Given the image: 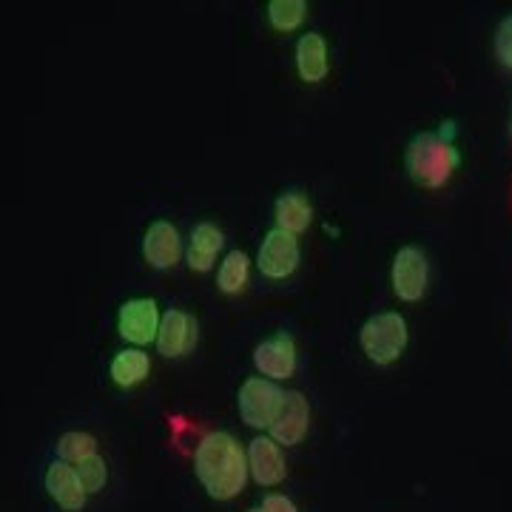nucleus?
<instances>
[{
    "instance_id": "nucleus-12",
    "label": "nucleus",
    "mask_w": 512,
    "mask_h": 512,
    "mask_svg": "<svg viewBox=\"0 0 512 512\" xmlns=\"http://www.w3.org/2000/svg\"><path fill=\"white\" fill-rule=\"evenodd\" d=\"M143 256L151 268L165 271V268H174L183 256V239L180 231L171 225V222L157 220L148 225L146 237H143Z\"/></svg>"
},
{
    "instance_id": "nucleus-18",
    "label": "nucleus",
    "mask_w": 512,
    "mask_h": 512,
    "mask_svg": "<svg viewBox=\"0 0 512 512\" xmlns=\"http://www.w3.org/2000/svg\"><path fill=\"white\" fill-rule=\"evenodd\" d=\"M308 15V3L305 0H271L268 3V20L279 32H293L302 26V20Z\"/></svg>"
},
{
    "instance_id": "nucleus-16",
    "label": "nucleus",
    "mask_w": 512,
    "mask_h": 512,
    "mask_svg": "<svg viewBox=\"0 0 512 512\" xmlns=\"http://www.w3.org/2000/svg\"><path fill=\"white\" fill-rule=\"evenodd\" d=\"M274 217L276 228H282V231H288V234H302L313 220V205L302 191L288 188V191H282V194L276 197Z\"/></svg>"
},
{
    "instance_id": "nucleus-15",
    "label": "nucleus",
    "mask_w": 512,
    "mask_h": 512,
    "mask_svg": "<svg viewBox=\"0 0 512 512\" xmlns=\"http://www.w3.org/2000/svg\"><path fill=\"white\" fill-rule=\"evenodd\" d=\"M296 69L305 83H319L328 74V43L319 32H308L296 43Z\"/></svg>"
},
{
    "instance_id": "nucleus-13",
    "label": "nucleus",
    "mask_w": 512,
    "mask_h": 512,
    "mask_svg": "<svg viewBox=\"0 0 512 512\" xmlns=\"http://www.w3.org/2000/svg\"><path fill=\"white\" fill-rule=\"evenodd\" d=\"M248 470H251V476L259 487H276L285 481V476H288L285 456L271 436H256L248 444Z\"/></svg>"
},
{
    "instance_id": "nucleus-1",
    "label": "nucleus",
    "mask_w": 512,
    "mask_h": 512,
    "mask_svg": "<svg viewBox=\"0 0 512 512\" xmlns=\"http://www.w3.org/2000/svg\"><path fill=\"white\" fill-rule=\"evenodd\" d=\"M194 473L205 487V493L217 501H231L245 490L248 481V453H242V447L231 433H208L197 444L194 453Z\"/></svg>"
},
{
    "instance_id": "nucleus-20",
    "label": "nucleus",
    "mask_w": 512,
    "mask_h": 512,
    "mask_svg": "<svg viewBox=\"0 0 512 512\" xmlns=\"http://www.w3.org/2000/svg\"><path fill=\"white\" fill-rule=\"evenodd\" d=\"M57 456H60V461L80 464L86 458L97 456V439L92 433H66L57 441Z\"/></svg>"
},
{
    "instance_id": "nucleus-8",
    "label": "nucleus",
    "mask_w": 512,
    "mask_h": 512,
    "mask_svg": "<svg viewBox=\"0 0 512 512\" xmlns=\"http://www.w3.org/2000/svg\"><path fill=\"white\" fill-rule=\"evenodd\" d=\"M308 427H311V404L305 399V393L288 390L285 399H282L279 413H276L274 424L268 427L271 430V439L276 444L293 447V444H299V441L305 439Z\"/></svg>"
},
{
    "instance_id": "nucleus-7",
    "label": "nucleus",
    "mask_w": 512,
    "mask_h": 512,
    "mask_svg": "<svg viewBox=\"0 0 512 512\" xmlns=\"http://www.w3.org/2000/svg\"><path fill=\"white\" fill-rule=\"evenodd\" d=\"M163 316L157 311L154 299H128L126 305L117 313V330L120 336L134 342V345H148L157 342Z\"/></svg>"
},
{
    "instance_id": "nucleus-22",
    "label": "nucleus",
    "mask_w": 512,
    "mask_h": 512,
    "mask_svg": "<svg viewBox=\"0 0 512 512\" xmlns=\"http://www.w3.org/2000/svg\"><path fill=\"white\" fill-rule=\"evenodd\" d=\"M493 46H495V57H498V63L504 66V69H512V15L498 23V29H495L493 37Z\"/></svg>"
},
{
    "instance_id": "nucleus-14",
    "label": "nucleus",
    "mask_w": 512,
    "mask_h": 512,
    "mask_svg": "<svg viewBox=\"0 0 512 512\" xmlns=\"http://www.w3.org/2000/svg\"><path fill=\"white\" fill-rule=\"evenodd\" d=\"M222 245H225V237H222V231L214 222H200V225H194L191 239H188V251H185V259H188L191 271H200V274L211 271Z\"/></svg>"
},
{
    "instance_id": "nucleus-3",
    "label": "nucleus",
    "mask_w": 512,
    "mask_h": 512,
    "mask_svg": "<svg viewBox=\"0 0 512 512\" xmlns=\"http://www.w3.org/2000/svg\"><path fill=\"white\" fill-rule=\"evenodd\" d=\"M407 339H410V330H407V319L399 311H384L370 316L362 333H359V342L365 356L373 365H393L402 359V353L407 350Z\"/></svg>"
},
{
    "instance_id": "nucleus-5",
    "label": "nucleus",
    "mask_w": 512,
    "mask_h": 512,
    "mask_svg": "<svg viewBox=\"0 0 512 512\" xmlns=\"http://www.w3.org/2000/svg\"><path fill=\"white\" fill-rule=\"evenodd\" d=\"M390 282L393 293L402 302H419L427 296L430 288V259L421 251L419 245H404L393 256L390 265Z\"/></svg>"
},
{
    "instance_id": "nucleus-25",
    "label": "nucleus",
    "mask_w": 512,
    "mask_h": 512,
    "mask_svg": "<svg viewBox=\"0 0 512 512\" xmlns=\"http://www.w3.org/2000/svg\"><path fill=\"white\" fill-rule=\"evenodd\" d=\"M510 137H512V114H510Z\"/></svg>"
},
{
    "instance_id": "nucleus-24",
    "label": "nucleus",
    "mask_w": 512,
    "mask_h": 512,
    "mask_svg": "<svg viewBox=\"0 0 512 512\" xmlns=\"http://www.w3.org/2000/svg\"><path fill=\"white\" fill-rule=\"evenodd\" d=\"M248 512H262V507H254V510H248Z\"/></svg>"
},
{
    "instance_id": "nucleus-17",
    "label": "nucleus",
    "mask_w": 512,
    "mask_h": 512,
    "mask_svg": "<svg viewBox=\"0 0 512 512\" xmlns=\"http://www.w3.org/2000/svg\"><path fill=\"white\" fill-rule=\"evenodd\" d=\"M148 370H151V362H148V353L137 348H126L120 350L114 359H111V379L117 387H134V384H140L148 376Z\"/></svg>"
},
{
    "instance_id": "nucleus-23",
    "label": "nucleus",
    "mask_w": 512,
    "mask_h": 512,
    "mask_svg": "<svg viewBox=\"0 0 512 512\" xmlns=\"http://www.w3.org/2000/svg\"><path fill=\"white\" fill-rule=\"evenodd\" d=\"M262 512H299V510H296V504H293L288 495L268 493L265 498H262Z\"/></svg>"
},
{
    "instance_id": "nucleus-2",
    "label": "nucleus",
    "mask_w": 512,
    "mask_h": 512,
    "mask_svg": "<svg viewBox=\"0 0 512 512\" xmlns=\"http://www.w3.org/2000/svg\"><path fill=\"white\" fill-rule=\"evenodd\" d=\"M456 123L447 120L439 131H419L404 148V168L410 180L421 188H444L461 165L456 148Z\"/></svg>"
},
{
    "instance_id": "nucleus-6",
    "label": "nucleus",
    "mask_w": 512,
    "mask_h": 512,
    "mask_svg": "<svg viewBox=\"0 0 512 512\" xmlns=\"http://www.w3.org/2000/svg\"><path fill=\"white\" fill-rule=\"evenodd\" d=\"M259 271L268 279H288L299 265V242L296 234H288L282 228L268 231V237L259 245V256H256Z\"/></svg>"
},
{
    "instance_id": "nucleus-4",
    "label": "nucleus",
    "mask_w": 512,
    "mask_h": 512,
    "mask_svg": "<svg viewBox=\"0 0 512 512\" xmlns=\"http://www.w3.org/2000/svg\"><path fill=\"white\" fill-rule=\"evenodd\" d=\"M282 399H285V390L274 382V379H259V376H251L245 379V384L239 387V416L248 427H271L282 407Z\"/></svg>"
},
{
    "instance_id": "nucleus-11",
    "label": "nucleus",
    "mask_w": 512,
    "mask_h": 512,
    "mask_svg": "<svg viewBox=\"0 0 512 512\" xmlns=\"http://www.w3.org/2000/svg\"><path fill=\"white\" fill-rule=\"evenodd\" d=\"M194 345H197V319L191 313L180 311V308H171L160 322L157 350L165 359H180Z\"/></svg>"
},
{
    "instance_id": "nucleus-10",
    "label": "nucleus",
    "mask_w": 512,
    "mask_h": 512,
    "mask_svg": "<svg viewBox=\"0 0 512 512\" xmlns=\"http://www.w3.org/2000/svg\"><path fill=\"white\" fill-rule=\"evenodd\" d=\"M254 365L268 379H291L296 370V342L291 333L279 330L276 336L259 342L254 348Z\"/></svg>"
},
{
    "instance_id": "nucleus-21",
    "label": "nucleus",
    "mask_w": 512,
    "mask_h": 512,
    "mask_svg": "<svg viewBox=\"0 0 512 512\" xmlns=\"http://www.w3.org/2000/svg\"><path fill=\"white\" fill-rule=\"evenodd\" d=\"M77 473H80V481H83V487L89 490V495L100 493V490L109 484V467H106V461L100 456L80 461V464H77Z\"/></svg>"
},
{
    "instance_id": "nucleus-9",
    "label": "nucleus",
    "mask_w": 512,
    "mask_h": 512,
    "mask_svg": "<svg viewBox=\"0 0 512 512\" xmlns=\"http://www.w3.org/2000/svg\"><path fill=\"white\" fill-rule=\"evenodd\" d=\"M43 484H46L49 498L66 512H80L86 507L89 490L83 487L77 467H72L69 461H60V458L52 461L49 470H46V476H43Z\"/></svg>"
},
{
    "instance_id": "nucleus-19",
    "label": "nucleus",
    "mask_w": 512,
    "mask_h": 512,
    "mask_svg": "<svg viewBox=\"0 0 512 512\" xmlns=\"http://www.w3.org/2000/svg\"><path fill=\"white\" fill-rule=\"evenodd\" d=\"M248 268H251V262H248V254H242V251H231V254L225 256V262L220 265V274H217V285H220L222 293H239L245 288V282H248Z\"/></svg>"
}]
</instances>
